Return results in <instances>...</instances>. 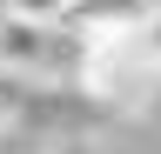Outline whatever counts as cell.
Returning a JSON list of instances; mask_svg holds the SVG:
<instances>
[{
	"mask_svg": "<svg viewBox=\"0 0 161 154\" xmlns=\"http://www.w3.org/2000/svg\"><path fill=\"white\" fill-rule=\"evenodd\" d=\"M154 81H161V67L148 54V27L141 34H101V40H87V61H80V94L87 101L134 107V101H148Z\"/></svg>",
	"mask_w": 161,
	"mask_h": 154,
	"instance_id": "1",
	"label": "cell"
},
{
	"mask_svg": "<svg viewBox=\"0 0 161 154\" xmlns=\"http://www.w3.org/2000/svg\"><path fill=\"white\" fill-rule=\"evenodd\" d=\"M80 61H87V40L67 27L47 20H0V74H20V81H80Z\"/></svg>",
	"mask_w": 161,
	"mask_h": 154,
	"instance_id": "2",
	"label": "cell"
},
{
	"mask_svg": "<svg viewBox=\"0 0 161 154\" xmlns=\"http://www.w3.org/2000/svg\"><path fill=\"white\" fill-rule=\"evenodd\" d=\"M148 20H154V0H74L60 27L80 40H101V34H141Z\"/></svg>",
	"mask_w": 161,
	"mask_h": 154,
	"instance_id": "3",
	"label": "cell"
},
{
	"mask_svg": "<svg viewBox=\"0 0 161 154\" xmlns=\"http://www.w3.org/2000/svg\"><path fill=\"white\" fill-rule=\"evenodd\" d=\"M67 7H74V0H7V13H14V20H47V27L67 20Z\"/></svg>",
	"mask_w": 161,
	"mask_h": 154,
	"instance_id": "4",
	"label": "cell"
},
{
	"mask_svg": "<svg viewBox=\"0 0 161 154\" xmlns=\"http://www.w3.org/2000/svg\"><path fill=\"white\" fill-rule=\"evenodd\" d=\"M148 54H154V67H161V7H154V20H148Z\"/></svg>",
	"mask_w": 161,
	"mask_h": 154,
	"instance_id": "5",
	"label": "cell"
}]
</instances>
